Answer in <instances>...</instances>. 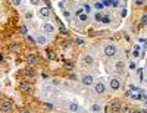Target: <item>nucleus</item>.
Here are the masks:
<instances>
[{
  "label": "nucleus",
  "instance_id": "nucleus-1",
  "mask_svg": "<svg viewBox=\"0 0 147 113\" xmlns=\"http://www.w3.org/2000/svg\"><path fill=\"white\" fill-rule=\"evenodd\" d=\"M0 110H1V112H10V110H12V103H10L9 100L0 101Z\"/></svg>",
  "mask_w": 147,
  "mask_h": 113
},
{
  "label": "nucleus",
  "instance_id": "nucleus-2",
  "mask_svg": "<svg viewBox=\"0 0 147 113\" xmlns=\"http://www.w3.org/2000/svg\"><path fill=\"white\" fill-rule=\"evenodd\" d=\"M105 54L109 56V57H110V56H115V54H116V47L112 46V44H107V46L105 47Z\"/></svg>",
  "mask_w": 147,
  "mask_h": 113
},
{
  "label": "nucleus",
  "instance_id": "nucleus-3",
  "mask_svg": "<svg viewBox=\"0 0 147 113\" xmlns=\"http://www.w3.org/2000/svg\"><path fill=\"white\" fill-rule=\"evenodd\" d=\"M38 15H40V18H43V19L49 18V16H50V7H41V9L38 10Z\"/></svg>",
  "mask_w": 147,
  "mask_h": 113
},
{
  "label": "nucleus",
  "instance_id": "nucleus-4",
  "mask_svg": "<svg viewBox=\"0 0 147 113\" xmlns=\"http://www.w3.org/2000/svg\"><path fill=\"white\" fill-rule=\"evenodd\" d=\"M109 85H110V88H112V90H115V91L121 88V82H119L116 78H112V79L109 81Z\"/></svg>",
  "mask_w": 147,
  "mask_h": 113
},
{
  "label": "nucleus",
  "instance_id": "nucleus-5",
  "mask_svg": "<svg viewBox=\"0 0 147 113\" xmlns=\"http://www.w3.org/2000/svg\"><path fill=\"white\" fill-rule=\"evenodd\" d=\"M81 82H82L85 87H90V85L93 84V76H91V75H84L82 79H81Z\"/></svg>",
  "mask_w": 147,
  "mask_h": 113
},
{
  "label": "nucleus",
  "instance_id": "nucleus-6",
  "mask_svg": "<svg viewBox=\"0 0 147 113\" xmlns=\"http://www.w3.org/2000/svg\"><path fill=\"white\" fill-rule=\"evenodd\" d=\"M94 90H96L97 94H103L106 88H105V84H103V82H97V84L94 85Z\"/></svg>",
  "mask_w": 147,
  "mask_h": 113
},
{
  "label": "nucleus",
  "instance_id": "nucleus-7",
  "mask_svg": "<svg viewBox=\"0 0 147 113\" xmlns=\"http://www.w3.org/2000/svg\"><path fill=\"white\" fill-rule=\"evenodd\" d=\"M110 112H121V103L119 101H113L110 106H109Z\"/></svg>",
  "mask_w": 147,
  "mask_h": 113
},
{
  "label": "nucleus",
  "instance_id": "nucleus-8",
  "mask_svg": "<svg viewBox=\"0 0 147 113\" xmlns=\"http://www.w3.org/2000/svg\"><path fill=\"white\" fill-rule=\"evenodd\" d=\"M43 29H44V32H47V34H53V31H54V26H53V24H44Z\"/></svg>",
  "mask_w": 147,
  "mask_h": 113
},
{
  "label": "nucleus",
  "instance_id": "nucleus-9",
  "mask_svg": "<svg viewBox=\"0 0 147 113\" xmlns=\"http://www.w3.org/2000/svg\"><path fill=\"white\" fill-rule=\"evenodd\" d=\"M35 43H37V44H40V46H44V44L47 43V38H46L44 35H38V37L35 38Z\"/></svg>",
  "mask_w": 147,
  "mask_h": 113
},
{
  "label": "nucleus",
  "instance_id": "nucleus-10",
  "mask_svg": "<svg viewBox=\"0 0 147 113\" xmlns=\"http://www.w3.org/2000/svg\"><path fill=\"white\" fill-rule=\"evenodd\" d=\"M78 19H80L81 22H87V21H88V15H87V12H81V13L78 15Z\"/></svg>",
  "mask_w": 147,
  "mask_h": 113
},
{
  "label": "nucleus",
  "instance_id": "nucleus-11",
  "mask_svg": "<svg viewBox=\"0 0 147 113\" xmlns=\"http://www.w3.org/2000/svg\"><path fill=\"white\" fill-rule=\"evenodd\" d=\"M37 60H38V57L35 54H29L27 57V63H37Z\"/></svg>",
  "mask_w": 147,
  "mask_h": 113
},
{
  "label": "nucleus",
  "instance_id": "nucleus-12",
  "mask_svg": "<svg viewBox=\"0 0 147 113\" xmlns=\"http://www.w3.org/2000/svg\"><path fill=\"white\" fill-rule=\"evenodd\" d=\"M21 90L25 91V93H27V91H31V84H29V82H22V84H21Z\"/></svg>",
  "mask_w": 147,
  "mask_h": 113
},
{
  "label": "nucleus",
  "instance_id": "nucleus-13",
  "mask_svg": "<svg viewBox=\"0 0 147 113\" xmlns=\"http://www.w3.org/2000/svg\"><path fill=\"white\" fill-rule=\"evenodd\" d=\"M69 110H71V112H78V110H80V106H78L77 103H71V104H69Z\"/></svg>",
  "mask_w": 147,
  "mask_h": 113
},
{
  "label": "nucleus",
  "instance_id": "nucleus-14",
  "mask_svg": "<svg viewBox=\"0 0 147 113\" xmlns=\"http://www.w3.org/2000/svg\"><path fill=\"white\" fill-rule=\"evenodd\" d=\"M25 76H29V78L35 76V72H34V69H27V71H25Z\"/></svg>",
  "mask_w": 147,
  "mask_h": 113
},
{
  "label": "nucleus",
  "instance_id": "nucleus-15",
  "mask_svg": "<svg viewBox=\"0 0 147 113\" xmlns=\"http://www.w3.org/2000/svg\"><path fill=\"white\" fill-rule=\"evenodd\" d=\"M90 110H91V112H94V113H99V112H100V110H102V107H100L99 104H93Z\"/></svg>",
  "mask_w": 147,
  "mask_h": 113
},
{
  "label": "nucleus",
  "instance_id": "nucleus-16",
  "mask_svg": "<svg viewBox=\"0 0 147 113\" xmlns=\"http://www.w3.org/2000/svg\"><path fill=\"white\" fill-rule=\"evenodd\" d=\"M133 56H134V57H138V56H140V47H138V46L134 47V50H133Z\"/></svg>",
  "mask_w": 147,
  "mask_h": 113
},
{
  "label": "nucleus",
  "instance_id": "nucleus-17",
  "mask_svg": "<svg viewBox=\"0 0 147 113\" xmlns=\"http://www.w3.org/2000/svg\"><path fill=\"white\" fill-rule=\"evenodd\" d=\"M82 60H84V63H87V65H91V63H93V57H91V56H84Z\"/></svg>",
  "mask_w": 147,
  "mask_h": 113
},
{
  "label": "nucleus",
  "instance_id": "nucleus-18",
  "mask_svg": "<svg viewBox=\"0 0 147 113\" xmlns=\"http://www.w3.org/2000/svg\"><path fill=\"white\" fill-rule=\"evenodd\" d=\"M100 22L109 24V22H110V18H109V15H103V16H102V21H100Z\"/></svg>",
  "mask_w": 147,
  "mask_h": 113
},
{
  "label": "nucleus",
  "instance_id": "nucleus-19",
  "mask_svg": "<svg viewBox=\"0 0 147 113\" xmlns=\"http://www.w3.org/2000/svg\"><path fill=\"white\" fill-rule=\"evenodd\" d=\"M94 7H96V9H97V10H102V9H103V7H105V4H103V3H102V1H97V3H96V4H94Z\"/></svg>",
  "mask_w": 147,
  "mask_h": 113
},
{
  "label": "nucleus",
  "instance_id": "nucleus-20",
  "mask_svg": "<svg viewBox=\"0 0 147 113\" xmlns=\"http://www.w3.org/2000/svg\"><path fill=\"white\" fill-rule=\"evenodd\" d=\"M102 16H103V15H102V13H100V12H97V13H96V15H94V19H96V21H97V22H100V21H102Z\"/></svg>",
  "mask_w": 147,
  "mask_h": 113
},
{
  "label": "nucleus",
  "instance_id": "nucleus-21",
  "mask_svg": "<svg viewBox=\"0 0 147 113\" xmlns=\"http://www.w3.org/2000/svg\"><path fill=\"white\" fill-rule=\"evenodd\" d=\"M116 69L118 71H124V63L122 62H116Z\"/></svg>",
  "mask_w": 147,
  "mask_h": 113
},
{
  "label": "nucleus",
  "instance_id": "nucleus-22",
  "mask_svg": "<svg viewBox=\"0 0 147 113\" xmlns=\"http://www.w3.org/2000/svg\"><path fill=\"white\" fill-rule=\"evenodd\" d=\"M137 74H138L140 79H141V81H144V76H143V69H141V68H140V69H137Z\"/></svg>",
  "mask_w": 147,
  "mask_h": 113
},
{
  "label": "nucleus",
  "instance_id": "nucleus-23",
  "mask_svg": "<svg viewBox=\"0 0 147 113\" xmlns=\"http://www.w3.org/2000/svg\"><path fill=\"white\" fill-rule=\"evenodd\" d=\"M147 24V15H143V18H141V26H144Z\"/></svg>",
  "mask_w": 147,
  "mask_h": 113
},
{
  "label": "nucleus",
  "instance_id": "nucleus-24",
  "mask_svg": "<svg viewBox=\"0 0 147 113\" xmlns=\"http://www.w3.org/2000/svg\"><path fill=\"white\" fill-rule=\"evenodd\" d=\"M12 4L13 6H19V4H22V0H12Z\"/></svg>",
  "mask_w": 147,
  "mask_h": 113
},
{
  "label": "nucleus",
  "instance_id": "nucleus-25",
  "mask_svg": "<svg viewBox=\"0 0 147 113\" xmlns=\"http://www.w3.org/2000/svg\"><path fill=\"white\" fill-rule=\"evenodd\" d=\"M9 49H10V50H12V51H16V50H19V47H18V46H16V44H12V46H10V47H9Z\"/></svg>",
  "mask_w": 147,
  "mask_h": 113
},
{
  "label": "nucleus",
  "instance_id": "nucleus-26",
  "mask_svg": "<svg viewBox=\"0 0 147 113\" xmlns=\"http://www.w3.org/2000/svg\"><path fill=\"white\" fill-rule=\"evenodd\" d=\"M84 10L90 13V10H91V6H90V4H84Z\"/></svg>",
  "mask_w": 147,
  "mask_h": 113
},
{
  "label": "nucleus",
  "instance_id": "nucleus-27",
  "mask_svg": "<svg viewBox=\"0 0 147 113\" xmlns=\"http://www.w3.org/2000/svg\"><path fill=\"white\" fill-rule=\"evenodd\" d=\"M21 32H22V34H27V32H28V29H27V26H25V25H22V26H21Z\"/></svg>",
  "mask_w": 147,
  "mask_h": 113
},
{
  "label": "nucleus",
  "instance_id": "nucleus-28",
  "mask_svg": "<svg viewBox=\"0 0 147 113\" xmlns=\"http://www.w3.org/2000/svg\"><path fill=\"white\" fill-rule=\"evenodd\" d=\"M27 40H28V41H29L31 44H34V43H35V40H34V38H32L31 35H28V37H27Z\"/></svg>",
  "mask_w": 147,
  "mask_h": 113
},
{
  "label": "nucleus",
  "instance_id": "nucleus-29",
  "mask_svg": "<svg viewBox=\"0 0 147 113\" xmlns=\"http://www.w3.org/2000/svg\"><path fill=\"white\" fill-rule=\"evenodd\" d=\"M135 4H137V6H143V4H144V0H135Z\"/></svg>",
  "mask_w": 147,
  "mask_h": 113
},
{
  "label": "nucleus",
  "instance_id": "nucleus-30",
  "mask_svg": "<svg viewBox=\"0 0 147 113\" xmlns=\"http://www.w3.org/2000/svg\"><path fill=\"white\" fill-rule=\"evenodd\" d=\"M127 13H128V12H127V9H122V12H121V16H122V18H125V16H127Z\"/></svg>",
  "mask_w": 147,
  "mask_h": 113
},
{
  "label": "nucleus",
  "instance_id": "nucleus-31",
  "mask_svg": "<svg viewBox=\"0 0 147 113\" xmlns=\"http://www.w3.org/2000/svg\"><path fill=\"white\" fill-rule=\"evenodd\" d=\"M25 18H27V19H31V18H32V12H27Z\"/></svg>",
  "mask_w": 147,
  "mask_h": 113
},
{
  "label": "nucleus",
  "instance_id": "nucleus-32",
  "mask_svg": "<svg viewBox=\"0 0 147 113\" xmlns=\"http://www.w3.org/2000/svg\"><path fill=\"white\" fill-rule=\"evenodd\" d=\"M49 57H50V59H56V54L52 53V51H49Z\"/></svg>",
  "mask_w": 147,
  "mask_h": 113
},
{
  "label": "nucleus",
  "instance_id": "nucleus-33",
  "mask_svg": "<svg viewBox=\"0 0 147 113\" xmlns=\"http://www.w3.org/2000/svg\"><path fill=\"white\" fill-rule=\"evenodd\" d=\"M31 4L37 6V4H40V0H31Z\"/></svg>",
  "mask_w": 147,
  "mask_h": 113
},
{
  "label": "nucleus",
  "instance_id": "nucleus-34",
  "mask_svg": "<svg viewBox=\"0 0 147 113\" xmlns=\"http://www.w3.org/2000/svg\"><path fill=\"white\" fill-rule=\"evenodd\" d=\"M63 16H65V18H69V16H71V13H69L68 10H65V12H63Z\"/></svg>",
  "mask_w": 147,
  "mask_h": 113
},
{
  "label": "nucleus",
  "instance_id": "nucleus-35",
  "mask_svg": "<svg viewBox=\"0 0 147 113\" xmlns=\"http://www.w3.org/2000/svg\"><path fill=\"white\" fill-rule=\"evenodd\" d=\"M130 69H135V63H130Z\"/></svg>",
  "mask_w": 147,
  "mask_h": 113
},
{
  "label": "nucleus",
  "instance_id": "nucleus-36",
  "mask_svg": "<svg viewBox=\"0 0 147 113\" xmlns=\"http://www.w3.org/2000/svg\"><path fill=\"white\" fill-rule=\"evenodd\" d=\"M122 112H127V113H128V112H131V109H130V107H125V109H124Z\"/></svg>",
  "mask_w": 147,
  "mask_h": 113
},
{
  "label": "nucleus",
  "instance_id": "nucleus-37",
  "mask_svg": "<svg viewBox=\"0 0 147 113\" xmlns=\"http://www.w3.org/2000/svg\"><path fill=\"white\" fill-rule=\"evenodd\" d=\"M0 99H1V93H0Z\"/></svg>",
  "mask_w": 147,
  "mask_h": 113
},
{
  "label": "nucleus",
  "instance_id": "nucleus-38",
  "mask_svg": "<svg viewBox=\"0 0 147 113\" xmlns=\"http://www.w3.org/2000/svg\"><path fill=\"white\" fill-rule=\"evenodd\" d=\"M116 1H118V0H116Z\"/></svg>",
  "mask_w": 147,
  "mask_h": 113
}]
</instances>
